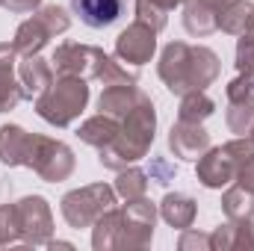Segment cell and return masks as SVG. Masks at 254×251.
Instances as JSON below:
<instances>
[{
  "mask_svg": "<svg viewBox=\"0 0 254 251\" xmlns=\"http://www.w3.org/2000/svg\"><path fill=\"white\" fill-rule=\"evenodd\" d=\"M219 71L222 60L216 51H210L207 45H187V42H169L157 65V74L172 95L207 92V86L219 80Z\"/></svg>",
  "mask_w": 254,
  "mask_h": 251,
  "instance_id": "1",
  "label": "cell"
},
{
  "mask_svg": "<svg viewBox=\"0 0 254 251\" xmlns=\"http://www.w3.org/2000/svg\"><path fill=\"white\" fill-rule=\"evenodd\" d=\"M154 136H157V110H154V101L142 92L136 107L122 119V130H119L116 142H110L107 148L98 151V163L110 172H122L148 157Z\"/></svg>",
  "mask_w": 254,
  "mask_h": 251,
  "instance_id": "2",
  "label": "cell"
},
{
  "mask_svg": "<svg viewBox=\"0 0 254 251\" xmlns=\"http://www.w3.org/2000/svg\"><path fill=\"white\" fill-rule=\"evenodd\" d=\"M89 104V86L80 77H57L39 98H36V113L54 127L74 125Z\"/></svg>",
  "mask_w": 254,
  "mask_h": 251,
  "instance_id": "3",
  "label": "cell"
},
{
  "mask_svg": "<svg viewBox=\"0 0 254 251\" xmlns=\"http://www.w3.org/2000/svg\"><path fill=\"white\" fill-rule=\"evenodd\" d=\"M68 27H71V15L65 12L63 6H57V3L39 6L27 21H21V27L15 30L12 45H15L18 57H36V54L45 51V45L54 36L65 33Z\"/></svg>",
  "mask_w": 254,
  "mask_h": 251,
  "instance_id": "4",
  "label": "cell"
},
{
  "mask_svg": "<svg viewBox=\"0 0 254 251\" xmlns=\"http://www.w3.org/2000/svg\"><path fill=\"white\" fill-rule=\"evenodd\" d=\"M116 198L119 195L110 184H89V187L65 192L60 201V210H63V219L68 222V228L83 231V228H92L110 207H116Z\"/></svg>",
  "mask_w": 254,
  "mask_h": 251,
  "instance_id": "5",
  "label": "cell"
},
{
  "mask_svg": "<svg viewBox=\"0 0 254 251\" xmlns=\"http://www.w3.org/2000/svg\"><path fill=\"white\" fill-rule=\"evenodd\" d=\"M74 166H77L74 151L65 142L36 133L33 154H30V166L27 169H33L45 184H63V181H68L74 175Z\"/></svg>",
  "mask_w": 254,
  "mask_h": 251,
  "instance_id": "6",
  "label": "cell"
},
{
  "mask_svg": "<svg viewBox=\"0 0 254 251\" xmlns=\"http://www.w3.org/2000/svg\"><path fill=\"white\" fill-rule=\"evenodd\" d=\"M157 204L142 198H133L122 207V249L125 251H142L151 246L154 228H157Z\"/></svg>",
  "mask_w": 254,
  "mask_h": 251,
  "instance_id": "7",
  "label": "cell"
},
{
  "mask_svg": "<svg viewBox=\"0 0 254 251\" xmlns=\"http://www.w3.org/2000/svg\"><path fill=\"white\" fill-rule=\"evenodd\" d=\"M107 63V54L95 45H80V42H65L54 51L51 68L57 77H80V80H98L101 68Z\"/></svg>",
  "mask_w": 254,
  "mask_h": 251,
  "instance_id": "8",
  "label": "cell"
},
{
  "mask_svg": "<svg viewBox=\"0 0 254 251\" xmlns=\"http://www.w3.org/2000/svg\"><path fill=\"white\" fill-rule=\"evenodd\" d=\"M15 210H18V225H21V243L48 246V240L54 237V213H51L48 198L24 195L21 201H15Z\"/></svg>",
  "mask_w": 254,
  "mask_h": 251,
  "instance_id": "9",
  "label": "cell"
},
{
  "mask_svg": "<svg viewBox=\"0 0 254 251\" xmlns=\"http://www.w3.org/2000/svg\"><path fill=\"white\" fill-rule=\"evenodd\" d=\"M157 30H151L148 24L142 21H133L130 27H125L116 39V60L119 63H127L133 68L151 63L154 54H157Z\"/></svg>",
  "mask_w": 254,
  "mask_h": 251,
  "instance_id": "10",
  "label": "cell"
},
{
  "mask_svg": "<svg viewBox=\"0 0 254 251\" xmlns=\"http://www.w3.org/2000/svg\"><path fill=\"white\" fill-rule=\"evenodd\" d=\"M237 160L228 154V148L225 145H219V148H207L198 160H195V178H198V184L207 189H225L231 187L234 181H237Z\"/></svg>",
  "mask_w": 254,
  "mask_h": 251,
  "instance_id": "11",
  "label": "cell"
},
{
  "mask_svg": "<svg viewBox=\"0 0 254 251\" xmlns=\"http://www.w3.org/2000/svg\"><path fill=\"white\" fill-rule=\"evenodd\" d=\"M210 133L204 130V125H195V122H178L169 130V151L178 157V160H187L195 163L207 148H210Z\"/></svg>",
  "mask_w": 254,
  "mask_h": 251,
  "instance_id": "12",
  "label": "cell"
},
{
  "mask_svg": "<svg viewBox=\"0 0 254 251\" xmlns=\"http://www.w3.org/2000/svg\"><path fill=\"white\" fill-rule=\"evenodd\" d=\"M18 51L12 42H0V113H12L21 98V80H18Z\"/></svg>",
  "mask_w": 254,
  "mask_h": 251,
  "instance_id": "13",
  "label": "cell"
},
{
  "mask_svg": "<svg viewBox=\"0 0 254 251\" xmlns=\"http://www.w3.org/2000/svg\"><path fill=\"white\" fill-rule=\"evenodd\" d=\"M33 139H36V133L24 130L21 125H3L0 127V163L6 169L30 166Z\"/></svg>",
  "mask_w": 254,
  "mask_h": 251,
  "instance_id": "14",
  "label": "cell"
},
{
  "mask_svg": "<svg viewBox=\"0 0 254 251\" xmlns=\"http://www.w3.org/2000/svg\"><path fill=\"white\" fill-rule=\"evenodd\" d=\"M71 9L86 27L104 30L125 15V0H71Z\"/></svg>",
  "mask_w": 254,
  "mask_h": 251,
  "instance_id": "15",
  "label": "cell"
},
{
  "mask_svg": "<svg viewBox=\"0 0 254 251\" xmlns=\"http://www.w3.org/2000/svg\"><path fill=\"white\" fill-rule=\"evenodd\" d=\"M160 216L169 228L175 231H187L195 225V216H198V201L187 195V192H166V198L160 201Z\"/></svg>",
  "mask_w": 254,
  "mask_h": 251,
  "instance_id": "16",
  "label": "cell"
},
{
  "mask_svg": "<svg viewBox=\"0 0 254 251\" xmlns=\"http://www.w3.org/2000/svg\"><path fill=\"white\" fill-rule=\"evenodd\" d=\"M18 80H21V89H24V98L36 101L57 77H54V68L45 63L39 54L36 57H24L18 63Z\"/></svg>",
  "mask_w": 254,
  "mask_h": 251,
  "instance_id": "17",
  "label": "cell"
},
{
  "mask_svg": "<svg viewBox=\"0 0 254 251\" xmlns=\"http://www.w3.org/2000/svg\"><path fill=\"white\" fill-rule=\"evenodd\" d=\"M139 95H142V92L136 89V83L104 86V92H101V98H98V110L107 113V116H113V119H125L127 113L136 107Z\"/></svg>",
  "mask_w": 254,
  "mask_h": 251,
  "instance_id": "18",
  "label": "cell"
},
{
  "mask_svg": "<svg viewBox=\"0 0 254 251\" xmlns=\"http://www.w3.org/2000/svg\"><path fill=\"white\" fill-rule=\"evenodd\" d=\"M119 130H122V119H113L107 113H98V116L86 119L83 125L77 127V136H80V142H86V145H92V148L101 151L110 142H116Z\"/></svg>",
  "mask_w": 254,
  "mask_h": 251,
  "instance_id": "19",
  "label": "cell"
},
{
  "mask_svg": "<svg viewBox=\"0 0 254 251\" xmlns=\"http://www.w3.org/2000/svg\"><path fill=\"white\" fill-rule=\"evenodd\" d=\"M92 249L95 251L122 249V207H110L92 225Z\"/></svg>",
  "mask_w": 254,
  "mask_h": 251,
  "instance_id": "20",
  "label": "cell"
},
{
  "mask_svg": "<svg viewBox=\"0 0 254 251\" xmlns=\"http://www.w3.org/2000/svg\"><path fill=\"white\" fill-rule=\"evenodd\" d=\"M184 27L195 39H207L219 30V12L204 6L201 0H187L184 3Z\"/></svg>",
  "mask_w": 254,
  "mask_h": 251,
  "instance_id": "21",
  "label": "cell"
},
{
  "mask_svg": "<svg viewBox=\"0 0 254 251\" xmlns=\"http://www.w3.org/2000/svg\"><path fill=\"white\" fill-rule=\"evenodd\" d=\"M254 27V3L252 0H228L219 12V30L228 36H243Z\"/></svg>",
  "mask_w": 254,
  "mask_h": 251,
  "instance_id": "22",
  "label": "cell"
},
{
  "mask_svg": "<svg viewBox=\"0 0 254 251\" xmlns=\"http://www.w3.org/2000/svg\"><path fill=\"white\" fill-rule=\"evenodd\" d=\"M222 213L231 219V222H246L254 219V192L240 184L234 187H225L222 192Z\"/></svg>",
  "mask_w": 254,
  "mask_h": 251,
  "instance_id": "23",
  "label": "cell"
},
{
  "mask_svg": "<svg viewBox=\"0 0 254 251\" xmlns=\"http://www.w3.org/2000/svg\"><path fill=\"white\" fill-rule=\"evenodd\" d=\"M216 113V104L207 92H187L181 95V107H178V122H195L204 125L210 116Z\"/></svg>",
  "mask_w": 254,
  "mask_h": 251,
  "instance_id": "24",
  "label": "cell"
},
{
  "mask_svg": "<svg viewBox=\"0 0 254 251\" xmlns=\"http://www.w3.org/2000/svg\"><path fill=\"white\" fill-rule=\"evenodd\" d=\"M113 189H116V195L125 198V201L142 198V195L148 192V172H142V169H136V166H127V169L119 172Z\"/></svg>",
  "mask_w": 254,
  "mask_h": 251,
  "instance_id": "25",
  "label": "cell"
},
{
  "mask_svg": "<svg viewBox=\"0 0 254 251\" xmlns=\"http://www.w3.org/2000/svg\"><path fill=\"white\" fill-rule=\"evenodd\" d=\"M225 122L231 127V133L246 136L254 125V101H228L225 110Z\"/></svg>",
  "mask_w": 254,
  "mask_h": 251,
  "instance_id": "26",
  "label": "cell"
},
{
  "mask_svg": "<svg viewBox=\"0 0 254 251\" xmlns=\"http://www.w3.org/2000/svg\"><path fill=\"white\" fill-rule=\"evenodd\" d=\"M136 21H142V24H148L151 30L163 33L166 24H169V9H163V6L154 3V0H136Z\"/></svg>",
  "mask_w": 254,
  "mask_h": 251,
  "instance_id": "27",
  "label": "cell"
},
{
  "mask_svg": "<svg viewBox=\"0 0 254 251\" xmlns=\"http://www.w3.org/2000/svg\"><path fill=\"white\" fill-rule=\"evenodd\" d=\"M15 243H21L18 210L15 204H0V246H15Z\"/></svg>",
  "mask_w": 254,
  "mask_h": 251,
  "instance_id": "28",
  "label": "cell"
},
{
  "mask_svg": "<svg viewBox=\"0 0 254 251\" xmlns=\"http://www.w3.org/2000/svg\"><path fill=\"white\" fill-rule=\"evenodd\" d=\"M228 101H254V71H240L228 89H225Z\"/></svg>",
  "mask_w": 254,
  "mask_h": 251,
  "instance_id": "29",
  "label": "cell"
},
{
  "mask_svg": "<svg viewBox=\"0 0 254 251\" xmlns=\"http://www.w3.org/2000/svg\"><path fill=\"white\" fill-rule=\"evenodd\" d=\"M98 80H101L104 86H116V83H136V74H133V71H127L119 60L107 57V63H104V68H101Z\"/></svg>",
  "mask_w": 254,
  "mask_h": 251,
  "instance_id": "30",
  "label": "cell"
},
{
  "mask_svg": "<svg viewBox=\"0 0 254 251\" xmlns=\"http://www.w3.org/2000/svg\"><path fill=\"white\" fill-rule=\"evenodd\" d=\"M237 71H254V27L237 42Z\"/></svg>",
  "mask_w": 254,
  "mask_h": 251,
  "instance_id": "31",
  "label": "cell"
},
{
  "mask_svg": "<svg viewBox=\"0 0 254 251\" xmlns=\"http://www.w3.org/2000/svg\"><path fill=\"white\" fill-rule=\"evenodd\" d=\"M178 249L181 251H210V234H201L195 228H187V231H181Z\"/></svg>",
  "mask_w": 254,
  "mask_h": 251,
  "instance_id": "32",
  "label": "cell"
},
{
  "mask_svg": "<svg viewBox=\"0 0 254 251\" xmlns=\"http://www.w3.org/2000/svg\"><path fill=\"white\" fill-rule=\"evenodd\" d=\"M210 251H234V222L231 219L210 234Z\"/></svg>",
  "mask_w": 254,
  "mask_h": 251,
  "instance_id": "33",
  "label": "cell"
},
{
  "mask_svg": "<svg viewBox=\"0 0 254 251\" xmlns=\"http://www.w3.org/2000/svg\"><path fill=\"white\" fill-rule=\"evenodd\" d=\"M234 249L254 251V219L234 222Z\"/></svg>",
  "mask_w": 254,
  "mask_h": 251,
  "instance_id": "34",
  "label": "cell"
},
{
  "mask_svg": "<svg viewBox=\"0 0 254 251\" xmlns=\"http://www.w3.org/2000/svg\"><path fill=\"white\" fill-rule=\"evenodd\" d=\"M42 6V0H3V9H9L12 15H30Z\"/></svg>",
  "mask_w": 254,
  "mask_h": 251,
  "instance_id": "35",
  "label": "cell"
},
{
  "mask_svg": "<svg viewBox=\"0 0 254 251\" xmlns=\"http://www.w3.org/2000/svg\"><path fill=\"white\" fill-rule=\"evenodd\" d=\"M234 184H240V187L252 189L254 192V157H249L246 163H240V169H237V181Z\"/></svg>",
  "mask_w": 254,
  "mask_h": 251,
  "instance_id": "36",
  "label": "cell"
},
{
  "mask_svg": "<svg viewBox=\"0 0 254 251\" xmlns=\"http://www.w3.org/2000/svg\"><path fill=\"white\" fill-rule=\"evenodd\" d=\"M151 181H157V184H169V181H175V169H169L166 163H154V175H148Z\"/></svg>",
  "mask_w": 254,
  "mask_h": 251,
  "instance_id": "37",
  "label": "cell"
},
{
  "mask_svg": "<svg viewBox=\"0 0 254 251\" xmlns=\"http://www.w3.org/2000/svg\"><path fill=\"white\" fill-rule=\"evenodd\" d=\"M204 6H210V9H216V12H222V6L228 3V0H201Z\"/></svg>",
  "mask_w": 254,
  "mask_h": 251,
  "instance_id": "38",
  "label": "cell"
},
{
  "mask_svg": "<svg viewBox=\"0 0 254 251\" xmlns=\"http://www.w3.org/2000/svg\"><path fill=\"white\" fill-rule=\"evenodd\" d=\"M246 136H249V139H252V142H254V125H252V130H249V133H246Z\"/></svg>",
  "mask_w": 254,
  "mask_h": 251,
  "instance_id": "39",
  "label": "cell"
},
{
  "mask_svg": "<svg viewBox=\"0 0 254 251\" xmlns=\"http://www.w3.org/2000/svg\"><path fill=\"white\" fill-rule=\"evenodd\" d=\"M0 6H3V0H0Z\"/></svg>",
  "mask_w": 254,
  "mask_h": 251,
  "instance_id": "40",
  "label": "cell"
},
{
  "mask_svg": "<svg viewBox=\"0 0 254 251\" xmlns=\"http://www.w3.org/2000/svg\"><path fill=\"white\" fill-rule=\"evenodd\" d=\"M184 3H187V0H184Z\"/></svg>",
  "mask_w": 254,
  "mask_h": 251,
  "instance_id": "41",
  "label": "cell"
}]
</instances>
